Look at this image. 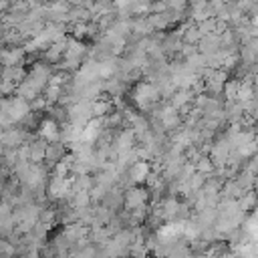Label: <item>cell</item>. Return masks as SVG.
<instances>
[{
	"mask_svg": "<svg viewBox=\"0 0 258 258\" xmlns=\"http://www.w3.org/2000/svg\"><path fill=\"white\" fill-rule=\"evenodd\" d=\"M145 202H147V189L141 187V185H133L125 191L123 196V206L125 210H139V208H145Z\"/></svg>",
	"mask_w": 258,
	"mask_h": 258,
	"instance_id": "1",
	"label": "cell"
},
{
	"mask_svg": "<svg viewBox=\"0 0 258 258\" xmlns=\"http://www.w3.org/2000/svg\"><path fill=\"white\" fill-rule=\"evenodd\" d=\"M71 187H73V181L71 179H67L64 175H54L50 179V183H48V196L54 198V200H60L67 194H73Z\"/></svg>",
	"mask_w": 258,
	"mask_h": 258,
	"instance_id": "2",
	"label": "cell"
},
{
	"mask_svg": "<svg viewBox=\"0 0 258 258\" xmlns=\"http://www.w3.org/2000/svg\"><path fill=\"white\" fill-rule=\"evenodd\" d=\"M157 99V91L153 85H139L135 91V101L139 107H147Z\"/></svg>",
	"mask_w": 258,
	"mask_h": 258,
	"instance_id": "3",
	"label": "cell"
},
{
	"mask_svg": "<svg viewBox=\"0 0 258 258\" xmlns=\"http://www.w3.org/2000/svg\"><path fill=\"white\" fill-rule=\"evenodd\" d=\"M38 133H40V137L44 139V141H56L58 137H60V129H58V125L52 121V119H44L40 125H38Z\"/></svg>",
	"mask_w": 258,
	"mask_h": 258,
	"instance_id": "4",
	"label": "cell"
},
{
	"mask_svg": "<svg viewBox=\"0 0 258 258\" xmlns=\"http://www.w3.org/2000/svg\"><path fill=\"white\" fill-rule=\"evenodd\" d=\"M129 177H131V181L133 183H141V181H145L147 177H149V165L145 163V161H135L131 167H129Z\"/></svg>",
	"mask_w": 258,
	"mask_h": 258,
	"instance_id": "5",
	"label": "cell"
},
{
	"mask_svg": "<svg viewBox=\"0 0 258 258\" xmlns=\"http://www.w3.org/2000/svg\"><path fill=\"white\" fill-rule=\"evenodd\" d=\"M191 258H194V256H191Z\"/></svg>",
	"mask_w": 258,
	"mask_h": 258,
	"instance_id": "6",
	"label": "cell"
}]
</instances>
